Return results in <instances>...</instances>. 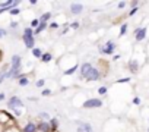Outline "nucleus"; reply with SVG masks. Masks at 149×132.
I'll list each match as a JSON object with an SVG mask.
<instances>
[{
    "mask_svg": "<svg viewBox=\"0 0 149 132\" xmlns=\"http://www.w3.org/2000/svg\"><path fill=\"white\" fill-rule=\"evenodd\" d=\"M19 65H21V59H19V56H13V59H12V71L8 74L9 77H13V75H16V74H18Z\"/></svg>",
    "mask_w": 149,
    "mask_h": 132,
    "instance_id": "1",
    "label": "nucleus"
},
{
    "mask_svg": "<svg viewBox=\"0 0 149 132\" xmlns=\"http://www.w3.org/2000/svg\"><path fill=\"white\" fill-rule=\"evenodd\" d=\"M24 41H25V44H26L28 47H32V46H34V38H32L31 29H26V31H25V34H24Z\"/></svg>",
    "mask_w": 149,
    "mask_h": 132,
    "instance_id": "2",
    "label": "nucleus"
},
{
    "mask_svg": "<svg viewBox=\"0 0 149 132\" xmlns=\"http://www.w3.org/2000/svg\"><path fill=\"white\" fill-rule=\"evenodd\" d=\"M98 77H100V74H98V71H97L95 68H92V69H91V71L88 72V75H86L85 78H86L88 81H95V79H97Z\"/></svg>",
    "mask_w": 149,
    "mask_h": 132,
    "instance_id": "3",
    "label": "nucleus"
},
{
    "mask_svg": "<svg viewBox=\"0 0 149 132\" xmlns=\"http://www.w3.org/2000/svg\"><path fill=\"white\" fill-rule=\"evenodd\" d=\"M102 103L98 100V98H92V100H88L85 104H84V107H100Z\"/></svg>",
    "mask_w": 149,
    "mask_h": 132,
    "instance_id": "4",
    "label": "nucleus"
},
{
    "mask_svg": "<svg viewBox=\"0 0 149 132\" xmlns=\"http://www.w3.org/2000/svg\"><path fill=\"white\" fill-rule=\"evenodd\" d=\"M145 37H146V28L136 29V40H137V41H142Z\"/></svg>",
    "mask_w": 149,
    "mask_h": 132,
    "instance_id": "5",
    "label": "nucleus"
},
{
    "mask_svg": "<svg viewBox=\"0 0 149 132\" xmlns=\"http://www.w3.org/2000/svg\"><path fill=\"white\" fill-rule=\"evenodd\" d=\"M91 69H92V66H91L89 63H85V65L82 66V69H81V74H82V77L85 78V77L88 75V72H89Z\"/></svg>",
    "mask_w": 149,
    "mask_h": 132,
    "instance_id": "6",
    "label": "nucleus"
},
{
    "mask_svg": "<svg viewBox=\"0 0 149 132\" xmlns=\"http://www.w3.org/2000/svg\"><path fill=\"white\" fill-rule=\"evenodd\" d=\"M22 103H21V100L18 98V97H13V98H10V106L12 107H19Z\"/></svg>",
    "mask_w": 149,
    "mask_h": 132,
    "instance_id": "7",
    "label": "nucleus"
},
{
    "mask_svg": "<svg viewBox=\"0 0 149 132\" xmlns=\"http://www.w3.org/2000/svg\"><path fill=\"white\" fill-rule=\"evenodd\" d=\"M40 129H41L42 132H50L51 126H50L48 123H45V122H44V123H41V125H40Z\"/></svg>",
    "mask_w": 149,
    "mask_h": 132,
    "instance_id": "8",
    "label": "nucleus"
},
{
    "mask_svg": "<svg viewBox=\"0 0 149 132\" xmlns=\"http://www.w3.org/2000/svg\"><path fill=\"white\" fill-rule=\"evenodd\" d=\"M113 50H114V43H111V41L107 43V47L104 48V51H105V53H111Z\"/></svg>",
    "mask_w": 149,
    "mask_h": 132,
    "instance_id": "9",
    "label": "nucleus"
},
{
    "mask_svg": "<svg viewBox=\"0 0 149 132\" xmlns=\"http://www.w3.org/2000/svg\"><path fill=\"white\" fill-rule=\"evenodd\" d=\"M24 132H35V125L28 123V125H26V128L24 129Z\"/></svg>",
    "mask_w": 149,
    "mask_h": 132,
    "instance_id": "10",
    "label": "nucleus"
},
{
    "mask_svg": "<svg viewBox=\"0 0 149 132\" xmlns=\"http://www.w3.org/2000/svg\"><path fill=\"white\" fill-rule=\"evenodd\" d=\"M81 11H82V6H81V5H73V6H72V12H73V13H79Z\"/></svg>",
    "mask_w": 149,
    "mask_h": 132,
    "instance_id": "11",
    "label": "nucleus"
},
{
    "mask_svg": "<svg viewBox=\"0 0 149 132\" xmlns=\"http://www.w3.org/2000/svg\"><path fill=\"white\" fill-rule=\"evenodd\" d=\"M41 59H42L44 62H50V60H51V56H50V54H44Z\"/></svg>",
    "mask_w": 149,
    "mask_h": 132,
    "instance_id": "12",
    "label": "nucleus"
},
{
    "mask_svg": "<svg viewBox=\"0 0 149 132\" xmlns=\"http://www.w3.org/2000/svg\"><path fill=\"white\" fill-rule=\"evenodd\" d=\"M130 66H132V71H133V72L137 69V63H136V62H132V63H130Z\"/></svg>",
    "mask_w": 149,
    "mask_h": 132,
    "instance_id": "13",
    "label": "nucleus"
},
{
    "mask_svg": "<svg viewBox=\"0 0 149 132\" xmlns=\"http://www.w3.org/2000/svg\"><path fill=\"white\" fill-rule=\"evenodd\" d=\"M32 53H34V56H37V57H40V56H41V51H40L38 48H34V51H32Z\"/></svg>",
    "mask_w": 149,
    "mask_h": 132,
    "instance_id": "14",
    "label": "nucleus"
},
{
    "mask_svg": "<svg viewBox=\"0 0 149 132\" xmlns=\"http://www.w3.org/2000/svg\"><path fill=\"white\" fill-rule=\"evenodd\" d=\"M19 84H21V85H26V84H28V79H26V78H21Z\"/></svg>",
    "mask_w": 149,
    "mask_h": 132,
    "instance_id": "15",
    "label": "nucleus"
},
{
    "mask_svg": "<svg viewBox=\"0 0 149 132\" xmlns=\"http://www.w3.org/2000/svg\"><path fill=\"white\" fill-rule=\"evenodd\" d=\"M48 18H50V13H45V15H42V16H41V21H47Z\"/></svg>",
    "mask_w": 149,
    "mask_h": 132,
    "instance_id": "16",
    "label": "nucleus"
},
{
    "mask_svg": "<svg viewBox=\"0 0 149 132\" xmlns=\"http://www.w3.org/2000/svg\"><path fill=\"white\" fill-rule=\"evenodd\" d=\"M74 69H76V68H72V69L66 71V75H70V74H73V72H74Z\"/></svg>",
    "mask_w": 149,
    "mask_h": 132,
    "instance_id": "17",
    "label": "nucleus"
},
{
    "mask_svg": "<svg viewBox=\"0 0 149 132\" xmlns=\"http://www.w3.org/2000/svg\"><path fill=\"white\" fill-rule=\"evenodd\" d=\"M10 13H13V15H18V13H19V9H10Z\"/></svg>",
    "mask_w": 149,
    "mask_h": 132,
    "instance_id": "18",
    "label": "nucleus"
},
{
    "mask_svg": "<svg viewBox=\"0 0 149 132\" xmlns=\"http://www.w3.org/2000/svg\"><path fill=\"white\" fill-rule=\"evenodd\" d=\"M38 22H40L38 19H34V21L31 22V25H32V27H37V25H38Z\"/></svg>",
    "mask_w": 149,
    "mask_h": 132,
    "instance_id": "19",
    "label": "nucleus"
},
{
    "mask_svg": "<svg viewBox=\"0 0 149 132\" xmlns=\"http://www.w3.org/2000/svg\"><path fill=\"white\" fill-rule=\"evenodd\" d=\"M44 27H45V25H44V24H41V25H40V27L37 28V31H35V32H40L41 29H44Z\"/></svg>",
    "mask_w": 149,
    "mask_h": 132,
    "instance_id": "20",
    "label": "nucleus"
},
{
    "mask_svg": "<svg viewBox=\"0 0 149 132\" xmlns=\"http://www.w3.org/2000/svg\"><path fill=\"white\" fill-rule=\"evenodd\" d=\"M126 29H127V25H123V27H121V29H120V32H121V34H124V32H126Z\"/></svg>",
    "mask_w": 149,
    "mask_h": 132,
    "instance_id": "21",
    "label": "nucleus"
},
{
    "mask_svg": "<svg viewBox=\"0 0 149 132\" xmlns=\"http://www.w3.org/2000/svg\"><path fill=\"white\" fill-rule=\"evenodd\" d=\"M105 93H107V88L101 87V88H100V94H105Z\"/></svg>",
    "mask_w": 149,
    "mask_h": 132,
    "instance_id": "22",
    "label": "nucleus"
},
{
    "mask_svg": "<svg viewBox=\"0 0 149 132\" xmlns=\"http://www.w3.org/2000/svg\"><path fill=\"white\" fill-rule=\"evenodd\" d=\"M48 94H50V90H44L42 91V95H48Z\"/></svg>",
    "mask_w": 149,
    "mask_h": 132,
    "instance_id": "23",
    "label": "nucleus"
},
{
    "mask_svg": "<svg viewBox=\"0 0 149 132\" xmlns=\"http://www.w3.org/2000/svg\"><path fill=\"white\" fill-rule=\"evenodd\" d=\"M136 12H137V8H133V11H132V12H130V15H134V13H136Z\"/></svg>",
    "mask_w": 149,
    "mask_h": 132,
    "instance_id": "24",
    "label": "nucleus"
},
{
    "mask_svg": "<svg viewBox=\"0 0 149 132\" xmlns=\"http://www.w3.org/2000/svg\"><path fill=\"white\" fill-rule=\"evenodd\" d=\"M5 34H6V31H5V29H0V37H3Z\"/></svg>",
    "mask_w": 149,
    "mask_h": 132,
    "instance_id": "25",
    "label": "nucleus"
},
{
    "mask_svg": "<svg viewBox=\"0 0 149 132\" xmlns=\"http://www.w3.org/2000/svg\"><path fill=\"white\" fill-rule=\"evenodd\" d=\"M37 85H38V87H42V85H44V81H38V84H37Z\"/></svg>",
    "mask_w": 149,
    "mask_h": 132,
    "instance_id": "26",
    "label": "nucleus"
},
{
    "mask_svg": "<svg viewBox=\"0 0 149 132\" xmlns=\"http://www.w3.org/2000/svg\"><path fill=\"white\" fill-rule=\"evenodd\" d=\"M5 77H6V74H2V75H0V82L3 81V78H5Z\"/></svg>",
    "mask_w": 149,
    "mask_h": 132,
    "instance_id": "27",
    "label": "nucleus"
},
{
    "mask_svg": "<svg viewBox=\"0 0 149 132\" xmlns=\"http://www.w3.org/2000/svg\"><path fill=\"white\" fill-rule=\"evenodd\" d=\"M3 98H5V95H3V94H0V100H3Z\"/></svg>",
    "mask_w": 149,
    "mask_h": 132,
    "instance_id": "28",
    "label": "nucleus"
},
{
    "mask_svg": "<svg viewBox=\"0 0 149 132\" xmlns=\"http://www.w3.org/2000/svg\"><path fill=\"white\" fill-rule=\"evenodd\" d=\"M148 132H149V128H148Z\"/></svg>",
    "mask_w": 149,
    "mask_h": 132,
    "instance_id": "29",
    "label": "nucleus"
}]
</instances>
